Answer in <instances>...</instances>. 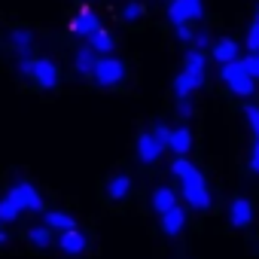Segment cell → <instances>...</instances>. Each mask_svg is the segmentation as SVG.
I'll list each match as a JSON object with an SVG mask.
<instances>
[{
    "mask_svg": "<svg viewBox=\"0 0 259 259\" xmlns=\"http://www.w3.org/2000/svg\"><path fill=\"white\" fill-rule=\"evenodd\" d=\"M95 82L98 85H104V89H110V85H119L122 79H125V64L119 61V58H113V55H104V58H98V64H95Z\"/></svg>",
    "mask_w": 259,
    "mask_h": 259,
    "instance_id": "3957f363",
    "label": "cell"
},
{
    "mask_svg": "<svg viewBox=\"0 0 259 259\" xmlns=\"http://www.w3.org/2000/svg\"><path fill=\"white\" fill-rule=\"evenodd\" d=\"M220 79H223V82L229 85V92L238 95V98H250V95H253V85H256V82L247 76L241 58H238V61H229V64H220Z\"/></svg>",
    "mask_w": 259,
    "mask_h": 259,
    "instance_id": "6da1fadb",
    "label": "cell"
},
{
    "mask_svg": "<svg viewBox=\"0 0 259 259\" xmlns=\"http://www.w3.org/2000/svg\"><path fill=\"white\" fill-rule=\"evenodd\" d=\"M43 226L49 232H70V229H76V220L70 213H64V210H49L46 220H43Z\"/></svg>",
    "mask_w": 259,
    "mask_h": 259,
    "instance_id": "e0dca14e",
    "label": "cell"
},
{
    "mask_svg": "<svg viewBox=\"0 0 259 259\" xmlns=\"http://www.w3.org/2000/svg\"><path fill=\"white\" fill-rule=\"evenodd\" d=\"M192 43H195L192 49H201V52H204V46H210V34H207V31H195Z\"/></svg>",
    "mask_w": 259,
    "mask_h": 259,
    "instance_id": "f546056e",
    "label": "cell"
},
{
    "mask_svg": "<svg viewBox=\"0 0 259 259\" xmlns=\"http://www.w3.org/2000/svg\"><path fill=\"white\" fill-rule=\"evenodd\" d=\"M256 22H259V4H256Z\"/></svg>",
    "mask_w": 259,
    "mask_h": 259,
    "instance_id": "836d02e7",
    "label": "cell"
},
{
    "mask_svg": "<svg viewBox=\"0 0 259 259\" xmlns=\"http://www.w3.org/2000/svg\"><path fill=\"white\" fill-rule=\"evenodd\" d=\"M210 55H213L217 64H229V61H238V58H241V46H238L235 40L223 37V40H217V43L210 46Z\"/></svg>",
    "mask_w": 259,
    "mask_h": 259,
    "instance_id": "8fae6325",
    "label": "cell"
},
{
    "mask_svg": "<svg viewBox=\"0 0 259 259\" xmlns=\"http://www.w3.org/2000/svg\"><path fill=\"white\" fill-rule=\"evenodd\" d=\"M241 64H244L247 76H250V79L256 82V79H259V55H256V52H250L247 58H241Z\"/></svg>",
    "mask_w": 259,
    "mask_h": 259,
    "instance_id": "484cf974",
    "label": "cell"
},
{
    "mask_svg": "<svg viewBox=\"0 0 259 259\" xmlns=\"http://www.w3.org/2000/svg\"><path fill=\"white\" fill-rule=\"evenodd\" d=\"M10 46H13V52H16L19 58H28V52H31V46H34V34H31L28 28H16V31L10 34Z\"/></svg>",
    "mask_w": 259,
    "mask_h": 259,
    "instance_id": "9a60e30c",
    "label": "cell"
},
{
    "mask_svg": "<svg viewBox=\"0 0 259 259\" xmlns=\"http://www.w3.org/2000/svg\"><path fill=\"white\" fill-rule=\"evenodd\" d=\"M70 31H73L76 37H92L95 31H101V19H98L92 10H82V13H76V16H73Z\"/></svg>",
    "mask_w": 259,
    "mask_h": 259,
    "instance_id": "9c48e42d",
    "label": "cell"
},
{
    "mask_svg": "<svg viewBox=\"0 0 259 259\" xmlns=\"http://www.w3.org/2000/svg\"><path fill=\"white\" fill-rule=\"evenodd\" d=\"M85 235L79 232V229H70V232H61L58 235V247H61V253H67V256H79L82 250H85Z\"/></svg>",
    "mask_w": 259,
    "mask_h": 259,
    "instance_id": "7c38bea8",
    "label": "cell"
},
{
    "mask_svg": "<svg viewBox=\"0 0 259 259\" xmlns=\"http://www.w3.org/2000/svg\"><path fill=\"white\" fill-rule=\"evenodd\" d=\"M256 55H259V52H256Z\"/></svg>",
    "mask_w": 259,
    "mask_h": 259,
    "instance_id": "e575fe53",
    "label": "cell"
},
{
    "mask_svg": "<svg viewBox=\"0 0 259 259\" xmlns=\"http://www.w3.org/2000/svg\"><path fill=\"white\" fill-rule=\"evenodd\" d=\"M250 171H253V174H259V138H256L253 153H250Z\"/></svg>",
    "mask_w": 259,
    "mask_h": 259,
    "instance_id": "1f68e13d",
    "label": "cell"
},
{
    "mask_svg": "<svg viewBox=\"0 0 259 259\" xmlns=\"http://www.w3.org/2000/svg\"><path fill=\"white\" fill-rule=\"evenodd\" d=\"M171 207H177V192L168 189V186H159V189L153 192V210H156V213H165V210H171Z\"/></svg>",
    "mask_w": 259,
    "mask_h": 259,
    "instance_id": "d6986e66",
    "label": "cell"
},
{
    "mask_svg": "<svg viewBox=\"0 0 259 259\" xmlns=\"http://www.w3.org/2000/svg\"><path fill=\"white\" fill-rule=\"evenodd\" d=\"M180 195H183L186 204L195 207V210H207V207H210V192H207V183H204L201 171H192L189 177L180 180Z\"/></svg>",
    "mask_w": 259,
    "mask_h": 259,
    "instance_id": "7a4b0ae2",
    "label": "cell"
},
{
    "mask_svg": "<svg viewBox=\"0 0 259 259\" xmlns=\"http://www.w3.org/2000/svg\"><path fill=\"white\" fill-rule=\"evenodd\" d=\"M95 64H98V55H95L89 46L76 49V55H73V70H76L79 76H92V73H95Z\"/></svg>",
    "mask_w": 259,
    "mask_h": 259,
    "instance_id": "2e32d148",
    "label": "cell"
},
{
    "mask_svg": "<svg viewBox=\"0 0 259 259\" xmlns=\"http://www.w3.org/2000/svg\"><path fill=\"white\" fill-rule=\"evenodd\" d=\"M192 37H195V31H192L189 25H180V28H177V40H180V43H192Z\"/></svg>",
    "mask_w": 259,
    "mask_h": 259,
    "instance_id": "4dcf8cb0",
    "label": "cell"
},
{
    "mask_svg": "<svg viewBox=\"0 0 259 259\" xmlns=\"http://www.w3.org/2000/svg\"><path fill=\"white\" fill-rule=\"evenodd\" d=\"M244 119H247V125H250V132L259 138V107H256V104H247V107H244Z\"/></svg>",
    "mask_w": 259,
    "mask_h": 259,
    "instance_id": "d4e9b609",
    "label": "cell"
},
{
    "mask_svg": "<svg viewBox=\"0 0 259 259\" xmlns=\"http://www.w3.org/2000/svg\"><path fill=\"white\" fill-rule=\"evenodd\" d=\"M7 241H10V235H7V232H0V244H7Z\"/></svg>",
    "mask_w": 259,
    "mask_h": 259,
    "instance_id": "d6a6232c",
    "label": "cell"
},
{
    "mask_svg": "<svg viewBox=\"0 0 259 259\" xmlns=\"http://www.w3.org/2000/svg\"><path fill=\"white\" fill-rule=\"evenodd\" d=\"M247 52H259V22L247 28Z\"/></svg>",
    "mask_w": 259,
    "mask_h": 259,
    "instance_id": "4316f807",
    "label": "cell"
},
{
    "mask_svg": "<svg viewBox=\"0 0 259 259\" xmlns=\"http://www.w3.org/2000/svg\"><path fill=\"white\" fill-rule=\"evenodd\" d=\"M141 16H144V4H141V0H128V4L122 7V19L125 22H141Z\"/></svg>",
    "mask_w": 259,
    "mask_h": 259,
    "instance_id": "603a6c76",
    "label": "cell"
},
{
    "mask_svg": "<svg viewBox=\"0 0 259 259\" xmlns=\"http://www.w3.org/2000/svg\"><path fill=\"white\" fill-rule=\"evenodd\" d=\"M201 13H204V0H171L168 4V19L174 28L201 19Z\"/></svg>",
    "mask_w": 259,
    "mask_h": 259,
    "instance_id": "277c9868",
    "label": "cell"
},
{
    "mask_svg": "<svg viewBox=\"0 0 259 259\" xmlns=\"http://www.w3.org/2000/svg\"><path fill=\"white\" fill-rule=\"evenodd\" d=\"M229 223H232L235 229H247V226L253 223V204H250L247 198H235V201L229 204Z\"/></svg>",
    "mask_w": 259,
    "mask_h": 259,
    "instance_id": "30bf717a",
    "label": "cell"
},
{
    "mask_svg": "<svg viewBox=\"0 0 259 259\" xmlns=\"http://www.w3.org/2000/svg\"><path fill=\"white\" fill-rule=\"evenodd\" d=\"M7 198H10L19 210H31V213H40V210H43V195H40L31 183H25V180H22V183H16V186L10 189V195H7Z\"/></svg>",
    "mask_w": 259,
    "mask_h": 259,
    "instance_id": "5b68a950",
    "label": "cell"
},
{
    "mask_svg": "<svg viewBox=\"0 0 259 259\" xmlns=\"http://www.w3.org/2000/svg\"><path fill=\"white\" fill-rule=\"evenodd\" d=\"M128 192H132V177H128V174H116V177H110V183H107V195H110L113 201H122Z\"/></svg>",
    "mask_w": 259,
    "mask_h": 259,
    "instance_id": "ffe728a7",
    "label": "cell"
},
{
    "mask_svg": "<svg viewBox=\"0 0 259 259\" xmlns=\"http://www.w3.org/2000/svg\"><path fill=\"white\" fill-rule=\"evenodd\" d=\"M192 110H195V107H192V101H189V98H177V116L189 119V116H192Z\"/></svg>",
    "mask_w": 259,
    "mask_h": 259,
    "instance_id": "f1b7e54d",
    "label": "cell"
},
{
    "mask_svg": "<svg viewBox=\"0 0 259 259\" xmlns=\"http://www.w3.org/2000/svg\"><path fill=\"white\" fill-rule=\"evenodd\" d=\"M150 135H153V138H156V141H159L165 150H168V138H171V128H168V125H156Z\"/></svg>",
    "mask_w": 259,
    "mask_h": 259,
    "instance_id": "83f0119b",
    "label": "cell"
},
{
    "mask_svg": "<svg viewBox=\"0 0 259 259\" xmlns=\"http://www.w3.org/2000/svg\"><path fill=\"white\" fill-rule=\"evenodd\" d=\"M19 207L10 201V198H0V223H13V220H19Z\"/></svg>",
    "mask_w": 259,
    "mask_h": 259,
    "instance_id": "cb8c5ba5",
    "label": "cell"
},
{
    "mask_svg": "<svg viewBox=\"0 0 259 259\" xmlns=\"http://www.w3.org/2000/svg\"><path fill=\"white\" fill-rule=\"evenodd\" d=\"M28 76H31L40 89H55L58 79H61L58 64L49 61V58H31V70H28Z\"/></svg>",
    "mask_w": 259,
    "mask_h": 259,
    "instance_id": "8992f818",
    "label": "cell"
},
{
    "mask_svg": "<svg viewBox=\"0 0 259 259\" xmlns=\"http://www.w3.org/2000/svg\"><path fill=\"white\" fill-rule=\"evenodd\" d=\"M89 49H92L98 58L110 55V52H113V34H110V31H104V28H101V31H95V34L89 37Z\"/></svg>",
    "mask_w": 259,
    "mask_h": 259,
    "instance_id": "ac0fdd59",
    "label": "cell"
},
{
    "mask_svg": "<svg viewBox=\"0 0 259 259\" xmlns=\"http://www.w3.org/2000/svg\"><path fill=\"white\" fill-rule=\"evenodd\" d=\"M183 226H186V210H183L180 204L162 213V232H165V235H171V238H174V235H180V232H183Z\"/></svg>",
    "mask_w": 259,
    "mask_h": 259,
    "instance_id": "4fadbf2b",
    "label": "cell"
},
{
    "mask_svg": "<svg viewBox=\"0 0 259 259\" xmlns=\"http://www.w3.org/2000/svg\"><path fill=\"white\" fill-rule=\"evenodd\" d=\"M28 241L34 247H49L52 244V232L46 226H34V229H28Z\"/></svg>",
    "mask_w": 259,
    "mask_h": 259,
    "instance_id": "7402d4cb",
    "label": "cell"
},
{
    "mask_svg": "<svg viewBox=\"0 0 259 259\" xmlns=\"http://www.w3.org/2000/svg\"><path fill=\"white\" fill-rule=\"evenodd\" d=\"M204 67H207V55L201 52V49H189L186 55H183V70L180 73H186L189 79H195L198 85L204 82Z\"/></svg>",
    "mask_w": 259,
    "mask_h": 259,
    "instance_id": "52a82bcc",
    "label": "cell"
},
{
    "mask_svg": "<svg viewBox=\"0 0 259 259\" xmlns=\"http://www.w3.org/2000/svg\"><path fill=\"white\" fill-rule=\"evenodd\" d=\"M192 171H198V168H195V165H192V162H189L186 156H174V162H171V174H174L177 180H183V177H189Z\"/></svg>",
    "mask_w": 259,
    "mask_h": 259,
    "instance_id": "44dd1931",
    "label": "cell"
},
{
    "mask_svg": "<svg viewBox=\"0 0 259 259\" xmlns=\"http://www.w3.org/2000/svg\"><path fill=\"white\" fill-rule=\"evenodd\" d=\"M162 153H165V147L150 135V132H144L141 138H138V159L144 162V165H153V162H159L162 159Z\"/></svg>",
    "mask_w": 259,
    "mask_h": 259,
    "instance_id": "ba28073f",
    "label": "cell"
},
{
    "mask_svg": "<svg viewBox=\"0 0 259 259\" xmlns=\"http://www.w3.org/2000/svg\"><path fill=\"white\" fill-rule=\"evenodd\" d=\"M168 150H171L174 156H186V153L192 150V132H189V128H171Z\"/></svg>",
    "mask_w": 259,
    "mask_h": 259,
    "instance_id": "5bb4252c",
    "label": "cell"
}]
</instances>
